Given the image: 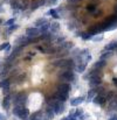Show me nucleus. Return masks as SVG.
Masks as SVG:
<instances>
[{"label":"nucleus","instance_id":"b1692460","mask_svg":"<svg viewBox=\"0 0 117 120\" xmlns=\"http://www.w3.org/2000/svg\"><path fill=\"white\" fill-rule=\"evenodd\" d=\"M95 96H96L95 89H90L89 92H88V96H87V101H88V103H89V101H93V99L95 98Z\"/></svg>","mask_w":117,"mask_h":120},{"label":"nucleus","instance_id":"c9c22d12","mask_svg":"<svg viewBox=\"0 0 117 120\" xmlns=\"http://www.w3.org/2000/svg\"><path fill=\"white\" fill-rule=\"evenodd\" d=\"M14 23H15V18H12V19H9V20H7V21L5 22L6 26H12V25H14Z\"/></svg>","mask_w":117,"mask_h":120},{"label":"nucleus","instance_id":"412c9836","mask_svg":"<svg viewBox=\"0 0 117 120\" xmlns=\"http://www.w3.org/2000/svg\"><path fill=\"white\" fill-rule=\"evenodd\" d=\"M95 91H96V94H101V96H105L107 94V89L104 87V86H102V85H100V86H97L96 89H95Z\"/></svg>","mask_w":117,"mask_h":120},{"label":"nucleus","instance_id":"a19ab883","mask_svg":"<svg viewBox=\"0 0 117 120\" xmlns=\"http://www.w3.org/2000/svg\"><path fill=\"white\" fill-rule=\"evenodd\" d=\"M52 18H53V19H56V20H57V19H60V15H59V13H56V14H54V15H53Z\"/></svg>","mask_w":117,"mask_h":120},{"label":"nucleus","instance_id":"a211bd4d","mask_svg":"<svg viewBox=\"0 0 117 120\" xmlns=\"http://www.w3.org/2000/svg\"><path fill=\"white\" fill-rule=\"evenodd\" d=\"M44 116L50 120V119H53V118H54L55 113H54V111H53L49 106H47V107H46V110H44Z\"/></svg>","mask_w":117,"mask_h":120},{"label":"nucleus","instance_id":"6e6552de","mask_svg":"<svg viewBox=\"0 0 117 120\" xmlns=\"http://www.w3.org/2000/svg\"><path fill=\"white\" fill-rule=\"evenodd\" d=\"M98 8V2L97 1H93V2H88L85 5V11L90 14H94Z\"/></svg>","mask_w":117,"mask_h":120},{"label":"nucleus","instance_id":"473e14b6","mask_svg":"<svg viewBox=\"0 0 117 120\" xmlns=\"http://www.w3.org/2000/svg\"><path fill=\"white\" fill-rule=\"evenodd\" d=\"M36 49L39 50L40 52H43V54H47V48H46V47H44L43 44H42V45H41V44H36Z\"/></svg>","mask_w":117,"mask_h":120},{"label":"nucleus","instance_id":"f8f14e48","mask_svg":"<svg viewBox=\"0 0 117 120\" xmlns=\"http://www.w3.org/2000/svg\"><path fill=\"white\" fill-rule=\"evenodd\" d=\"M12 99H13V96H12V94H7V96H5L4 101H2V106H4L5 110H8V109H9L11 101H13Z\"/></svg>","mask_w":117,"mask_h":120},{"label":"nucleus","instance_id":"a878e982","mask_svg":"<svg viewBox=\"0 0 117 120\" xmlns=\"http://www.w3.org/2000/svg\"><path fill=\"white\" fill-rule=\"evenodd\" d=\"M22 49H24L22 47H19V45H16V47L13 49V52H12V55H13V56H15V57H16V56H19V55L21 54Z\"/></svg>","mask_w":117,"mask_h":120},{"label":"nucleus","instance_id":"7c9ffc66","mask_svg":"<svg viewBox=\"0 0 117 120\" xmlns=\"http://www.w3.org/2000/svg\"><path fill=\"white\" fill-rule=\"evenodd\" d=\"M85 68H87V63H80L77 67H76V70H77L78 72H83L85 70Z\"/></svg>","mask_w":117,"mask_h":120},{"label":"nucleus","instance_id":"aec40b11","mask_svg":"<svg viewBox=\"0 0 117 120\" xmlns=\"http://www.w3.org/2000/svg\"><path fill=\"white\" fill-rule=\"evenodd\" d=\"M47 22H48V20H47L46 18H40V19H38V20L35 21V23H34V25H35V27H36V28H40V27H42L43 25H46Z\"/></svg>","mask_w":117,"mask_h":120},{"label":"nucleus","instance_id":"1a4fd4ad","mask_svg":"<svg viewBox=\"0 0 117 120\" xmlns=\"http://www.w3.org/2000/svg\"><path fill=\"white\" fill-rule=\"evenodd\" d=\"M93 103L96 104V105H100V106H104L105 103H107V98L105 96H101V94H96L95 98L93 99Z\"/></svg>","mask_w":117,"mask_h":120},{"label":"nucleus","instance_id":"49530a36","mask_svg":"<svg viewBox=\"0 0 117 120\" xmlns=\"http://www.w3.org/2000/svg\"><path fill=\"white\" fill-rule=\"evenodd\" d=\"M24 60H26V61H31V60H32V57H25Z\"/></svg>","mask_w":117,"mask_h":120},{"label":"nucleus","instance_id":"dca6fc26","mask_svg":"<svg viewBox=\"0 0 117 120\" xmlns=\"http://www.w3.org/2000/svg\"><path fill=\"white\" fill-rule=\"evenodd\" d=\"M107 67V61H104V60H100V61H97L95 64H94V68H97V69H100V70H102L103 68H105Z\"/></svg>","mask_w":117,"mask_h":120},{"label":"nucleus","instance_id":"4468645a","mask_svg":"<svg viewBox=\"0 0 117 120\" xmlns=\"http://www.w3.org/2000/svg\"><path fill=\"white\" fill-rule=\"evenodd\" d=\"M95 36V34L94 33H91V32H84V33H81V39L84 41H88V40H93V38Z\"/></svg>","mask_w":117,"mask_h":120},{"label":"nucleus","instance_id":"ddd939ff","mask_svg":"<svg viewBox=\"0 0 117 120\" xmlns=\"http://www.w3.org/2000/svg\"><path fill=\"white\" fill-rule=\"evenodd\" d=\"M84 101V97L83 96H80V97H76V98H73L70 100V105L72 106H78L80 104H82Z\"/></svg>","mask_w":117,"mask_h":120},{"label":"nucleus","instance_id":"c756f323","mask_svg":"<svg viewBox=\"0 0 117 120\" xmlns=\"http://www.w3.org/2000/svg\"><path fill=\"white\" fill-rule=\"evenodd\" d=\"M24 107H25V106H14V109H13V114L16 116V117H19V116H20V112H21V110H22Z\"/></svg>","mask_w":117,"mask_h":120},{"label":"nucleus","instance_id":"393cba45","mask_svg":"<svg viewBox=\"0 0 117 120\" xmlns=\"http://www.w3.org/2000/svg\"><path fill=\"white\" fill-rule=\"evenodd\" d=\"M59 29H60V23L59 22H52L50 23V30H52V33H56V32H59Z\"/></svg>","mask_w":117,"mask_h":120},{"label":"nucleus","instance_id":"4be33fe9","mask_svg":"<svg viewBox=\"0 0 117 120\" xmlns=\"http://www.w3.org/2000/svg\"><path fill=\"white\" fill-rule=\"evenodd\" d=\"M44 5V0H38V1H34L32 5H31V9L32 11H35L36 8H39L40 6Z\"/></svg>","mask_w":117,"mask_h":120},{"label":"nucleus","instance_id":"f3484780","mask_svg":"<svg viewBox=\"0 0 117 120\" xmlns=\"http://www.w3.org/2000/svg\"><path fill=\"white\" fill-rule=\"evenodd\" d=\"M19 118H20V119H27V118H29V110H28L27 107H24V109L21 110V112H20Z\"/></svg>","mask_w":117,"mask_h":120},{"label":"nucleus","instance_id":"6ab92c4d","mask_svg":"<svg viewBox=\"0 0 117 120\" xmlns=\"http://www.w3.org/2000/svg\"><path fill=\"white\" fill-rule=\"evenodd\" d=\"M29 120H42V111H36L32 116H29Z\"/></svg>","mask_w":117,"mask_h":120},{"label":"nucleus","instance_id":"ea45409f","mask_svg":"<svg viewBox=\"0 0 117 120\" xmlns=\"http://www.w3.org/2000/svg\"><path fill=\"white\" fill-rule=\"evenodd\" d=\"M103 40V36L102 35H100V36H94L93 38V41H95V42H98V41H102Z\"/></svg>","mask_w":117,"mask_h":120},{"label":"nucleus","instance_id":"c03bdc74","mask_svg":"<svg viewBox=\"0 0 117 120\" xmlns=\"http://www.w3.org/2000/svg\"><path fill=\"white\" fill-rule=\"evenodd\" d=\"M109 120H117V116H113V117H111Z\"/></svg>","mask_w":117,"mask_h":120},{"label":"nucleus","instance_id":"5701e85b","mask_svg":"<svg viewBox=\"0 0 117 120\" xmlns=\"http://www.w3.org/2000/svg\"><path fill=\"white\" fill-rule=\"evenodd\" d=\"M116 49H117V41L110 42V43L105 47V50H107V51H114V50H116Z\"/></svg>","mask_w":117,"mask_h":120},{"label":"nucleus","instance_id":"72a5a7b5","mask_svg":"<svg viewBox=\"0 0 117 120\" xmlns=\"http://www.w3.org/2000/svg\"><path fill=\"white\" fill-rule=\"evenodd\" d=\"M104 14V11L102 9V8H98V11H96L95 13H94V18H100V16H102Z\"/></svg>","mask_w":117,"mask_h":120},{"label":"nucleus","instance_id":"0eeeda50","mask_svg":"<svg viewBox=\"0 0 117 120\" xmlns=\"http://www.w3.org/2000/svg\"><path fill=\"white\" fill-rule=\"evenodd\" d=\"M89 85L91 89H96L97 86L102 85V77L100 76H95V77H91L89 79Z\"/></svg>","mask_w":117,"mask_h":120},{"label":"nucleus","instance_id":"58836bf2","mask_svg":"<svg viewBox=\"0 0 117 120\" xmlns=\"http://www.w3.org/2000/svg\"><path fill=\"white\" fill-rule=\"evenodd\" d=\"M65 41H66L65 36H59V38H56V42H57V44H61V43H63Z\"/></svg>","mask_w":117,"mask_h":120},{"label":"nucleus","instance_id":"2eb2a0df","mask_svg":"<svg viewBox=\"0 0 117 120\" xmlns=\"http://www.w3.org/2000/svg\"><path fill=\"white\" fill-rule=\"evenodd\" d=\"M109 111H117V97L116 96L109 101Z\"/></svg>","mask_w":117,"mask_h":120},{"label":"nucleus","instance_id":"de8ad7c7","mask_svg":"<svg viewBox=\"0 0 117 120\" xmlns=\"http://www.w3.org/2000/svg\"><path fill=\"white\" fill-rule=\"evenodd\" d=\"M116 52H117V49H116Z\"/></svg>","mask_w":117,"mask_h":120},{"label":"nucleus","instance_id":"f257e3e1","mask_svg":"<svg viewBox=\"0 0 117 120\" xmlns=\"http://www.w3.org/2000/svg\"><path fill=\"white\" fill-rule=\"evenodd\" d=\"M50 64L55 68H62L65 70H72V71L76 67L74 58H60V60H56V61L52 62Z\"/></svg>","mask_w":117,"mask_h":120},{"label":"nucleus","instance_id":"39448f33","mask_svg":"<svg viewBox=\"0 0 117 120\" xmlns=\"http://www.w3.org/2000/svg\"><path fill=\"white\" fill-rule=\"evenodd\" d=\"M40 34H41V32L36 27H29V28L26 29V36L27 38H39Z\"/></svg>","mask_w":117,"mask_h":120},{"label":"nucleus","instance_id":"7ed1b4c3","mask_svg":"<svg viewBox=\"0 0 117 120\" xmlns=\"http://www.w3.org/2000/svg\"><path fill=\"white\" fill-rule=\"evenodd\" d=\"M26 101H27V94L25 92H18L13 96L14 106H24Z\"/></svg>","mask_w":117,"mask_h":120},{"label":"nucleus","instance_id":"37998d69","mask_svg":"<svg viewBox=\"0 0 117 120\" xmlns=\"http://www.w3.org/2000/svg\"><path fill=\"white\" fill-rule=\"evenodd\" d=\"M0 120H6V117L4 114H1V113H0Z\"/></svg>","mask_w":117,"mask_h":120},{"label":"nucleus","instance_id":"79ce46f5","mask_svg":"<svg viewBox=\"0 0 117 120\" xmlns=\"http://www.w3.org/2000/svg\"><path fill=\"white\" fill-rule=\"evenodd\" d=\"M113 83H114V85H115V86H117V78L116 77H114V78H113Z\"/></svg>","mask_w":117,"mask_h":120},{"label":"nucleus","instance_id":"c85d7f7f","mask_svg":"<svg viewBox=\"0 0 117 120\" xmlns=\"http://www.w3.org/2000/svg\"><path fill=\"white\" fill-rule=\"evenodd\" d=\"M39 29H40V32H41V34H42V33H47V32L50 29V23L47 22L46 25H43L42 27H40Z\"/></svg>","mask_w":117,"mask_h":120},{"label":"nucleus","instance_id":"9d476101","mask_svg":"<svg viewBox=\"0 0 117 120\" xmlns=\"http://www.w3.org/2000/svg\"><path fill=\"white\" fill-rule=\"evenodd\" d=\"M39 39H40V41H43L44 43H50L52 40L54 39V35H53L52 33L47 32V33H42V34H40Z\"/></svg>","mask_w":117,"mask_h":120},{"label":"nucleus","instance_id":"423d86ee","mask_svg":"<svg viewBox=\"0 0 117 120\" xmlns=\"http://www.w3.org/2000/svg\"><path fill=\"white\" fill-rule=\"evenodd\" d=\"M56 90L57 91H61V92H63V93H68L69 94V92H70V90H72V86H70V84H68V83H59L57 85H56Z\"/></svg>","mask_w":117,"mask_h":120},{"label":"nucleus","instance_id":"2f4dec72","mask_svg":"<svg viewBox=\"0 0 117 120\" xmlns=\"http://www.w3.org/2000/svg\"><path fill=\"white\" fill-rule=\"evenodd\" d=\"M115 97V93L113 92V91H108L107 92V94H105V98H107V101H110L113 98Z\"/></svg>","mask_w":117,"mask_h":120},{"label":"nucleus","instance_id":"cd10ccee","mask_svg":"<svg viewBox=\"0 0 117 120\" xmlns=\"http://www.w3.org/2000/svg\"><path fill=\"white\" fill-rule=\"evenodd\" d=\"M113 51H104L102 55H101V60H104V61H107L108 58H110L111 56H113Z\"/></svg>","mask_w":117,"mask_h":120},{"label":"nucleus","instance_id":"a18cd8bd","mask_svg":"<svg viewBox=\"0 0 117 120\" xmlns=\"http://www.w3.org/2000/svg\"><path fill=\"white\" fill-rule=\"evenodd\" d=\"M62 120H72V118L70 117H66V118H63Z\"/></svg>","mask_w":117,"mask_h":120},{"label":"nucleus","instance_id":"e433bc0d","mask_svg":"<svg viewBox=\"0 0 117 120\" xmlns=\"http://www.w3.org/2000/svg\"><path fill=\"white\" fill-rule=\"evenodd\" d=\"M18 27H19V26H18V25H15V23H14V25H12V26H9V28H8V33H12V32L16 30V29H18Z\"/></svg>","mask_w":117,"mask_h":120},{"label":"nucleus","instance_id":"9b49d317","mask_svg":"<svg viewBox=\"0 0 117 120\" xmlns=\"http://www.w3.org/2000/svg\"><path fill=\"white\" fill-rule=\"evenodd\" d=\"M95 76H100V77H102V70H100V69H97V68H93V69L89 71V75L85 76L84 78L89 77V79H90L91 77H95Z\"/></svg>","mask_w":117,"mask_h":120},{"label":"nucleus","instance_id":"f03ea898","mask_svg":"<svg viewBox=\"0 0 117 120\" xmlns=\"http://www.w3.org/2000/svg\"><path fill=\"white\" fill-rule=\"evenodd\" d=\"M57 78L60 80H63V83H66V82H73V80H75L76 77H75V74L72 70H65V71L57 74Z\"/></svg>","mask_w":117,"mask_h":120},{"label":"nucleus","instance_id":"4c0bfd02","mask_svg":"<svg viewBox=\"0 0 117 120\" xmlns=\"http://www.w3.org/2000/svg\"><path fill=\"white\" fill-rule=\"evenodd\" d=\"M56 13H57V12H56V9H55V8H50L46 14H47V15H52V16H53V15H54V14H56Z\"/></svg>","mask_w":117,"mask_h":120},{"label":"nucleus","instance_id":"f704fd0d","mask_svg":"<svg viewBox=\"0 0 117 120\" xmlns=\"http://www.w3.org/2000/svg\"><path fill=\"white\" fill-rule=\"evenodd\" d=\"M9 49V43L8 42H5L0 45V50H8Z\"/></svg>","mask_w":117,"mask_h":120},{"label":"nucleus","instance_id":"20e7f679","mask_svg":"<svg viewBox=\"0 0 117 120\" xmlns=\"http://www.w3.org/2000/svg\"><path fill=\"white\" fill-rule=\"evenodd\" d=\"M53 96L55 97L56 100H59V101H61V103H66V100L69 98V94H68V93H63V92H61V91H57V90H55V91L53 92Z\"/></svg>","mask_w":117,"mask_h":120},{"label":"nucleus","instance_id":"bb28decb","mask_svg":"<svg viewBox=\"0 0 117 120\" xmlns=\"http://www.w3.org/2000/svg\"><path fill=\"white\" fill-rule=\"evenodd\" d=\"M47 54L48 55H56L57 54V48L56 47H48L47 48Z\"/></svg>","mask_w":117,"mask_h":120}]
</instances>
